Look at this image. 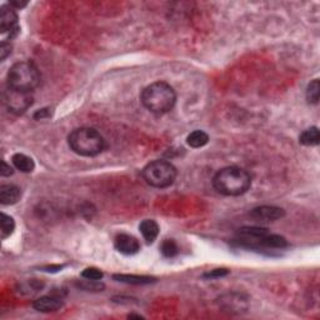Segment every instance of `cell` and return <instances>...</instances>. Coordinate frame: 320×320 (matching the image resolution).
I'll use <instances>...</instances> for the list:
<instances>
[{"label":"cell","mask_w":320,"mask_h":320,"mask_svg":"<svg viewBox=\"0 0 320 320\" xmlns=\"http://www.w3.org/2000/svg\"><path fill=\"white\" fill-rule=\"evenodd\" d=\"M319 95H320V84L319 80L315 79L308 85V89H306V100L310 104H316L319 101Z\"/></svg>","instance_id":"obj_20"},{"label":"cell","mask_w":320,"mask_h":320,"mask_svg":"<svg viewBox=\"0 0 320 320\" xmlns=\"http://www.w3.org/2000/svg\"><path fill=\"white\" fill-rule=\"evenodd\" d=\"M299 141L303 145H306V147H315V145H318L320 141V134L318 128L316 126H311V128L304 130L300 134Z\"/></svg>","instance_id":"obj_15"},{"label":"cell","mask_w":320,"mask_h":320,"mask_svg":"<svg viewBox=\"0 0 320 320\" xmlns=\"http://www.w3.org/2000/svg\"><path fill=\"white\" fill-rule=\"evenodd\" d=\"M21 190L17 185L4 184L0 187V201L4 205H12L20 199Z\"/></svg>","instance_id":"obj_12"},{"label":"cell","mask_w":320,"mask_h":320,"mask_svg":"<svg viewBox=\"0 0 320 320\" xmlns=\"http://www.w3.org/2000/svg\"><path fill=\"white\" fill-rule=\"evenodd\" d=\"M12 161L13 164H14L15 168H17L18 170L23 171V173H31V171L34 170V166H35L31 158L26 157V155L24 154H19V153L13 155Z\"/></svg>","instance_id":"obj_14"},{"label":"cell","mask_w":320,"mask_h":320,"mask_svg":"<svg viewBox=\"0 0 320 320\" xmlns=\"http://www.w3.org/2000/svg\"><path fill=\"white\" fill-rule=\"evenodd\" d=\"M26 4H28L26 0H12V2H10V5L14 8H24Z\"/></svg>","instance_id":"obj_27"},{"label":"cell","mask_w":320,"mask_h":320,"mask_svg":"<svg viewBox=\"0 0 320 320\" xmlns=\"http://www.w3.org/2000/svg\"><path fill=\"white\" fill-rule=\"evenodd\" d=\"M49 113H47V109H42L35 114V119H43L44 117H49Z\"/></svg>","instance_id":"obj_28"},{"label":"cell","mask_w":320,"mask_h":320,"mask_svg":"<svg viewBox=\"0 0 320 320\" xmlns=\"http://www.w3.org/2000/svg\"><path fill=\"white\" fill-rule=\"evenodd\" d=\"M80 287L85 290H95V292H99L104 288V285L101 283H99V280H88L85 279L84 283L80 284Z\"/></svg>","instance_id":"obj_23"},{"label":"cell","mask_w":320,"mask_h":320,"mask_svg":"<svg viewBox=\"0 0 320 320\" xmlns=\"http://www.w3.org/2000/svg\"><path fill=\"white\" fill-rule=\"evenodd\" d=\"M0 227H2V238L5 239L8 238V236H10L13 234V231H14L15 229V223H14V219H13L12 217H9V215L2 214V223H0Z\"/></svg>","instance_id":"obj_19"},{"label":"cell","mask_w":320,"mask_h":320,"mask_svg":"<svg viewBox=\"0 0 320 320\" xmlns=\"http://www.w3.org/2000/svg\"><path fill=\"white\" fill-rule=\"evenodd\" d=\"M161 253H163L166 258H173L179 253V248L178 245H176L175 241L171 240V239H166V240L163 241V244H161Z\"/></svg>","instance_id":"obj_21"},{"label":"cell","mask_w":320,"mask_h":320,"mask_svg":"<svg viewBox=\"0 0 320 320\" xmlns=\"http://www.w3.org/2000/svg\"><path fill=\"white\" fill-rule=\"evenodd\" d=\"M34 309L38 311H42V313H53V311L59 310V309L63 306V300L59 297H47L38 298V299L33 304Z\"/></svg>","instance_id":"obj_11"},{"label":"cell","mask_w":320,"mask_h":320,"mask_svg":"<svg viewBox=\"0 0 320 320\" xmlns=\"http://www.w3.org/2000/svg\"><path fill=\"white\" fill-rule=\"evenodd\" d=\"M284 210L281 208H276V206H259V208L253 209L252 217L257 220H262V222H273V220H278L284 217Z\"/></svg>","instance_id":"obj_10"},{"label":"cell","mask_w":320,"mask_h":320,"mask_svg":"<svg viewBox=\"0 0 320 320\" xmlns=\"http://www.w3.org/2000/svg\"><path fill=\"white\" fill-rule=\"evenodd\" d=\"M143 178L154 188H168L176 178V169L166 160H154L143 169Z\"/></svg>","instance_id":"obj_5"},{"label":"cell","mask_w":320,"mask_h":320,"mask_svg":"<svg viewBox=\"0 0 320 320\" xmlns=\"http://www.w3.org/2000/svg\"><path fill=\"white\" fill-rule=\"evenodd\" d=\"M0 33L2 35H7L10 40L17 37L19 33L18 25V15L15 13L14 8L12 7H3L0 12ZM5 40V42H7Z\"/></svg>","instance_id":"obj_7"},{"label":"cell","mask_w":320,"mask_h":320,"mask_svg":"<svg viewBox=\"0 0 320 320\" xmlns=\"http://www.w3.org/2000/svg\"><path fill=\"white\" fill-rule=\"evenodd\" d=\"M139 229H140L143 238L145 239L148 244L153 243L159 235V225H158L157 222L152 219L143 220L140 225H139Z\"/></svg>","instance_id":"obj_13"},{"label":"cell","mask_w":320,"mask_h":320,"mask_svg":"<svg viewBox=\"0 0 320 320\" xmlns=\"http://www.w3.org/2000/svg\"><path fill=\"white\" fill-rule=\"evenodd\" d=\"M141 103L154 114H165L175 105L176 94L174 88L165 82H157L148 85L141 91Z\"/></svg>","instance_id":"obj_2"},{"label":"cell","mask_w":320,"mask_h":320,"mask_svg":"<svg viewBox=\"0 0 320 320\" xmlns=\"http://www.w3.org/2000/svg\"><path fill=\"white\" fill-rule=\"evenodd\" d=\"M213 185L218 193L227 196H238L249 190L252 176L245 169L227 166L215 174Z\"/></svg>","instance_id":"obj_1"},{"label":"cell","mask_w":320,"mask_h":320,"mask_svg":"<svg viewBox=\"0 0 320 320\" xmlns=\"http://www.w3.org/2000/svg\"><path fill=\"white\" fill-rule=\"evenodd\" d=\"M268 234L269 231L267 229L258 227L241 228L238 231L239 241L249 246H262V241Z\"/></svg>","instance_id":"obj_8"},{"label":"cell","mask_w":320,"mask_h":320,"mask_svg":"<svg viewBox=\"0 0 320 320\" xmlns=\"http://www.w3.org/2000/svg\"><path fill=\"white\" fill-rule=\"evenodd\" d=\"M40 83L39 70L31 61H19L8 73V88L31 93Z\"/></svg>","instance_id":"obj_4"},{"label":"cell","mask_w":320,"mask_h":320,"mask_svg":"<svg viewBox=\"0 0 320 320\" xmlns=\"http://www.w3.org/2000/svg\"><path fill=\"white\" fill-rule=\"evenodd\" d=\"M13 173H14V171H13L12 166L8 165V164L5 163L4 160H3L2 161V170H0V174H2V176H10Z\"/></svg>","instance_id":"obj_26"},{"label":"cell","mask_w":320,"mask_h":320,"mask_svg":"<svg viewBox=\"0 0 320 320\" xmlns=\"http://www.w3.org/2000/svg\"><path fill=\"white\" fill-rule=\"evenodd\" d=\"M228 274L227 269H215V270L210 271V273L205 274V276L208 278H219V276H224Z\"/></svg>","instance_id":"obj_25"},{"label":"cell","mask_w":320,"mask_h":320,"mask_svg":"<svg viewBox=\"0 0 320 320\" xmlns=\"http://www.w3.org/2000/svg\"><path fill=\"white\" fill-rule=\"evenodd\" d=\"M288 245L287 240L280 235H276V234H268L264 238V240L262 241V246L270 249H283Z\"/></svg>","instance_id":"obj_17"},{"label":"cell","mask_w":320,"mask_h":320,"mask_svg":"<svg viewBox=\"0 0 320 320\" xmlns=\"http://www.w3.org/2000/svg\"><path fill=\"white\" fill-rule=\"evenodd\" d=\"M68 143L73 152L82 157H95L105 148V140L100 133L88 126L73 130L68 136Z\"/></svg>","instance_id":"obj_3"},{"label":"cell","mask_w":320,"mask_h":320,"mask_svg":"<svg viewBox=\"0 0 320 320\" xmlns=\"http://www.w3.org/2000/svg\"><path fill=\"white\" fill-rule=\"evenodd\" d=\"M82 276L88 280H100L103 278V271L96 268H87L82 273Z\"/></svg>","instance_id":"obj_22"},{"label":"cell","mask_w":320,"mask_h":320,"mask_svg":"<svg viewBox=\"0 0 320 320\" xmlns=\"http://www.w3.org/2000/svg\"><path fill=\"white\" fill-rule=\"evenodd\" d=\"M4 100L9 112L14 113V114H23L33 104V96L28 91L8 88L4 94Z\"/></svg>","instance_id":"obj_6"},{"label":"cell","mask_w":320,"mask_h":320,"mask_svg":"<svg viewBox=\"0 0 320 320\" xmlns=\"http://www.w3.org/2000/svg\"><path fill=\"white\" fill-rule=\"evenodd\" d=\"M209 136L205 131L195 130L190 133L187 138V143L192 148H203L204 145L208 144Z\"/></svg>","instance_id":"obj_16"},{"label":"cell","mask_w":320,"mask_h":320,"mask_svg":"<svg viewBox=\"0 0 320 320\" xmlns=\"http://www.w3.org/2000/svg\"><path fill=\"white\" fill-rule=\"evenodd\" d=\"M115 249L119 253L125 255H133L140 250V244L139 240L133 235H129V234H119L117 235L114 240Z\"/></svg>","instance_id":"obj_9"},{"label":"cell","mask_w":320,"mask_h":320,"mask_svg":"<svg viewBox=\"0 0 320 320\" xmlns=\"http://www.w3.org/2000/svg\"><path fill=\"white\" fill-rule=\"evenodd\" d=\"M114 279L118 281L128 284H149L152 283L154 279L149 278V276H140V275H125V274H119V275H114Z\"/></svg>","instance_id":"obj_18"},{"label":"cell","mask_w":320,"mask_h":320,"mask_svg":"<svg viewBox=\"0 0 320 320\" xmlns=\"http://www.w3.org/2000/svg\"><path fill=\"white\" fill-rule=\"evenodd\" d=\"M10 53H12V47H10L9 43L2 42V45H0V58H2V60H5Z\"/></svg>","instance_id":"obj_24"}]
</instances>
